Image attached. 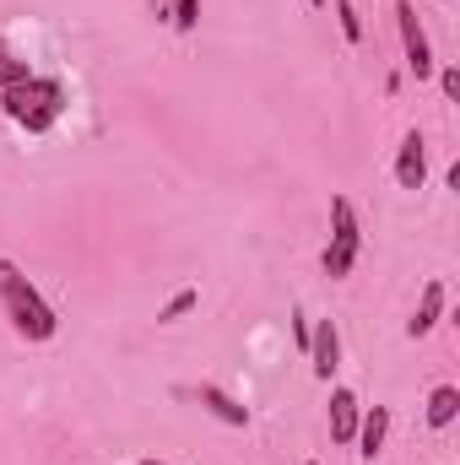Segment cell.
<instances>
[{
  "mask_svg": "<svg viewBox=\"0 0 460 465\" xmlns=\"http://www.w3.org/2000/svg\"><path fill=\"white\" fill-rule=\"evenodd\" d=\"M0 109L5 119L16 124V130H27V135H44V130H55L60 114H65V87L55 82V76H22V82H11V87H0Z\"/></svg>",
  "mask_w": 460,
  "mask_h": 465,
  "instance_id": "2",
  "label": "cell"
},
{
  "mask_svg": "<svg viewBox=\"0 0 460 465\" xmlns=\"http://www.w3.org/2000/svg\"><path fill=\"white\" fill-rule=\"evenodd\" d=\"M0 314L11 320V331H16L22 341H55V331H60L49 298L22 276L16 260H0Z\"/></svg>",
  "mask_w": 460,
  "mask_h": 465,
  "instance_id": "1",
  "label": "cell"
},
{
  "mask_svg": "<svg viewBox=\"0 0 460 465\" xmlns=\"http://www.w3.org/2000/svg\"><path fill=\"white\" fill-rule=\"evenodd\" d=\"M357 249H363L357 212H352V201H346V195H331V243H325V254H320V271H325L331 282L352 276V265H357Z\"/></svg>",
  "mask_w": 460,
  "mask_h": 465,
  "instance_id": "3",
  "label": "cell"
},
{
  "mask_svg": "<svg viewBox=\"0 0 460 465\" xmlns=\"http://www.w3.org/2000/svg\"><path fill=\"white\" fill-rule=\"evenodd\" d=\"M141 465H168V460H141Z\"/></svg>",
  "mask_w": 460,
  "mask_h": 465,
  "instance_id": "17",
  "label": "cell"
},
{
  "mask_svg": "<svg viewBox=\"0 0 460 465\" xmlns=\"http://www.w3.org/2000/svg\"><path fill=\"white\" fill-rule=\"evenodd\" d=\"M439 87H445V98L455 104L460 98V65H439Z\"/></svg>",
  "mask_w": 460,
  "mask_h": 465,
  "instance_id": "16",
  "label": "cell"
},
{
  "mask_svg": "<svg viewBox=\"0 0 460 465\" xmlns=\"http://www.w3.org/2000/svg\"><path fill=\"white\" fill-rule=\"evenodd\" d=\"M395 33H401L406 71H412L417 82H428V76L439 71V60H434V44H428V33H423V22H417V5H412V0H395Z\"/></svg>",
  "mask_w": 460,
  "mask_h": 465,
  "instance_id": "4",
  "label": "cell"
},
{
  "mask_svg": "<svg viewBox=\"0 0 460 465\" xmlns=\"http://www.w3.org/2000/svg\"><path fill=\"white\" fill-rule=\"evenodd\" d=\"M309 465H315V460H309Z\"/></svg>",
  "mask_w": 460,
  "mask_h": 465,
  "instance_id": "19",
  "label": "cell"
},
{
  "mask_svg": "<svg viewBox=\"0 0 460 465\" xmlns=\"http://www.w3.org/2000/svg\"><path fill=\"white\" fill-rule=\"evenodd\" d=\"M195 16H201V0H179V5H174V27H179V33H190Z\"/></svg>",
  "mask_w": 460,
  "mask_h": 465,
  "instance_id": "15",
  "label": "cell"
},
{
  "mask_svg": "<svg viewBox=\"0 0 460 465\" xmlns=\"http://www.w3.org/2000/svg\"><path fill=\"white\" fill-rule=\"evenodd\" d=\"M22 76H27V60L0 38V87H11V82H22Z\"/></svg>",
  "mask_w": 460,
  "mask_h": 465,
  "instance_id": "13",
  "label": "cell"
},
{
  "mask_svg": "<svg viewBox=\"0 0 460 465\" xmlns=\"http://www.w3.org/2000/svg\"><path fill=\"white\" fill-rule=\"evenodd\" d=\"M357 417H363L357 395H352V390H331V439H336V444H352Z\"/></svg>",
  "mask_w": 460,
  "mask_h": 465,
  "instance_id": "10",
  "label": "cell"
},
{
  "mask_svg": "<svg viewBox=\"0 0 460 465\" xmlns=\"http://www.w3.org/2000/svg\"><path fill=\"white\" fill-rule=\"evenodd\" d=\"M455 417H460V390L455 384H439L428 395V428H450Z\"/></svg>",
  "mask_w": 460,
  "mask_h": 465,
  "instance_id": "11",
  "label": "cell"
},
{
  "mask_svg": "<svg viewBox=\"0 0 460 465\" xmlns=\"http://www.w3.org/2000/svg\"><path fill=\"white\" fill-rule=\"evenodd\" d=\"M439 320H445V282H428V287H423V303H417V314L406 320V336H412V341H423V336H428Z\"/></svg>",
  "mask_w": 460,
  "mask_h": 465,
  "instance_id": "9",
  "label": "cell"
},
{
  "mask_svg": "<svg viewBox=\"0 0 460 465\" xmlns=\"http://www.w3.org/2000/svg\"><path fill=\"white\" fill-rule=\"evenodd\" d=\"M195 303H201V292H195V287H185V292H174V298L163 303V314H157V320H163V325H174V320H185Z\"/></svg>",
  "mask_w": 460,
  "mask_h": 465,
  "instance_id": "12",
  "label": "cell"
},
{
  "mask_svg": "<svg viewBox=\"0 0 460 465\" xmlns=\"http://www.w3.org/2000/svg\"><path fill=\"white\" fill-rule=\"evenodd\" d=\"M395 184H401V190H423V184H428V141H423V130H406V135H401Z\"/></svg>",
  "mask_w": 460,
  "mask_h": 465,
  "instance_id": "6",
  "label": "cell"
},
{
  "mask_svg": "<svg viewBox=\"0 0 460 465\" xmlns=\"http://www.w3.org/2000/svg\"><path fill=\"white\" fill-rule=\"evenodd\" d=\"M336 16H342L346 44H363V16H357V5H352V0H336Z\"/></svg>",
  "mask_w": 460,
  "mask_h": 465,
  "instance_id": "14",
  "label": "cell"
},
{
  "mask_svg": "<svg viewBox=\"0 0 460 465\" xmlns=\"http://www.w3.org/2000/svg\"><path fill=\"white\" fill-rule=\"evenodd\" d=\"M195 401H201L217 422H228V428H249V406H238L223 384H212V379H206V384H195Z\"/></svg>",
  "mask_w": 460,
  "mask_h": 465,
  "instance_id": "7",
  "label": "cell"
},
{
  "mask_svg": "<svg viewBox=\"0 0 460 465\" xmlns=\"http://www.w3.org/2000/svg\"><path fill=\"white\" fill-rule=\"evenodd\" d=\"M385 433H390V406H374V411H363V417H357V433H352L357 455H363V460H374V455L385 450Z\"/></svg>",
  "mask_w": 460,
  "mask_h": 465,
  "instance_id": "8",
  "label": "cell"
},
{
  "mask_svg": "<svg viewBox=\"0 0 460 465\" xmlns=\"http://www.w3.org/2000/svg\"><path fill=\"white\" fill-rule=\"evenodd\" d=\"M304 351H309V362H315V379L331 384V373L342 368V331H336V320H315Z\"/></svg>",
  "mask_w": 460,
  "mask_h": 465,
  "instance_id": "5",
  "label": "cell"
},
{
  "mask_svg": "<svg viewBox=\"0 0 460 465\" xmlns=\"http://www.w3.org/2000/svg\"><path fill=\"white\" fill-rule=\"evenodd\" d=\"M309 5H331V0H309Z\"/></svg>",
  "mask_w": 460,
  "mask_h": 465,
  "instance_id": "18",
  "label": "cell"
}]
</instances>
